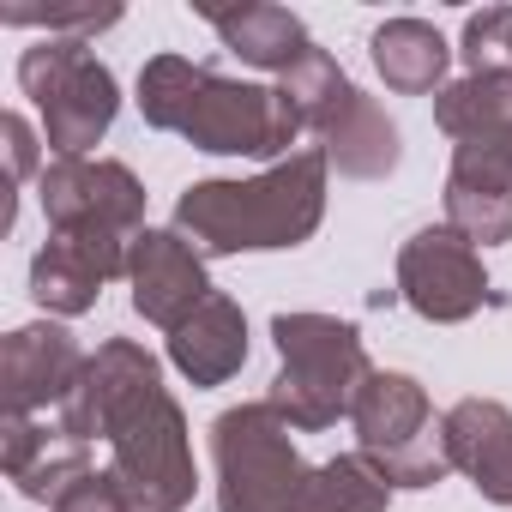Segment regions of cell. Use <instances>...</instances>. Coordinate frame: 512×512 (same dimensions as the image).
<instances>
[{
    "label": "cell",
    "mask_w": 512,
    "mask_h": 512,
    "mask_svg": "<svg viewBox=\"0 0 512 512\" xmlns=\"http://www.w3.org/2000/svg\"><path fill=\"white\" fill-rule=\"evenodd\" d=\"M61 434L73 446L103 440L109 476L127 494V512H187L199 494L193 434L163 386V362L133 338H103L61 404Z\"/></svg>",
    "instance_id": "1"
},
{
    "label": "cell",
    "mask_w": 512,
    "mask_h": 512,
    "mask_svg": "<svg viewBox=\"0 0 512 512\" xmlns=\"http://www.w3.org/2000/svg\"><path fill=\"white\" fill-rule=\"evenodd\" d=\"M139 115L145 127L187 139L193 151L253 157L266 169L296 157L302 151L296 139L308 133L278 85L229 79L211 61H187V55H151L139 67Z\"/></svg>",
    "instance_id": "2"
},
{
    "label": "cell",
    "mask_w": 512,
    "mask_h": 512,
    "mask_svg": "<svg viewBox=\"0 0 512 512\" xmlns=\"http://www.w3.org/2000/svg\"><path fill=\"white\" fill-rule=\"evenodd\" d=\"M326 181L332 163L320 145H302L296 157L247 175V181H193L175 199V229L205 253V260H235V253H284L314 241L326 223Z\"/></svg>",
    "instance_id": "3"
},
{
    "label": "cell",
    "mask_w": 512,
    "mask_h": 512,
    "mask_svg": "<svg viewBox=\"0 0 512 512\" xmlns=\"http://www.w3.org/2000/svg\"><path fill=\"white\" fill-rule=\"evenodd\" d=\"M272 344H278V380L266 392V404L296 428V434H320L332 422H344L362 398V386L374 380L368 344L350 320L338 314H272Z\"/></svg>",
    "instance_id": "4"
},
{
    "label": "cell",
    "mask_w": 512,
    "mask_h": 512,
    "mask_svg": "<svg viewBox=\"0 0 512 512\" xmlns=\"http://www.w3.org/2000/svg\"><path fill=\"white\" fill-rule=\"evenodd\" d=\"M49 235L79 241L91 260L103 266V278H127L133 241L151 229L145 223V181L115 163V157H49L43 181H37Z\"/></svg>",
    "instance_id": "5"
},
{
    "label": "cell",
    "mask_w": 512,
    "mask_h": 512,
    "mask_svg": "<svg viewBox=\"0 0 512 512\" xmlns=\"http://www.w3.org/2000/svg\"><path fill=\"white\" fill-rule=\"evenodd\" d=\"M308 458L296 446V428L260 398V404H229L211 422V488L217 512H296L308 488Z\"/></svg>",
    "instance_id": "6"
},
{
    "label": "cell",
    "mask_w": 512,
    "mask_h": 512,
    "mask_svg": "<svg viewBox=\"0 0 512 512\" xmlns=\"http://www.w3.org/2000/svg\"><path fill=\"white\" fill-rule=\"evenodd\" d=\"M19 91L37 103L55 157H91V145H103V133L121 115L115 73L79 37H37L19 55Z\"/></svg>",
    "instance_id": "7"
},
{
    "label": "cell",
    "mask_w": 512,
    "mask_h": 512,
    "mask_svg": "<svg viewBox=\"0 0 512 512\" xmlns=\"http://www.w3.org/2000/svg\"><path fill=\"white\" fill-rule=\"evenodd\" d=\"M356 452L398 488H434L446 482V446H440V416L428 404V386L404 368H374V380L362 386L356 410Z\"/></svg>",
    "instance_id": "8"
},
{
    "label": "cell",
    "mask_w": 512,
    "mask_h": 512,
    "mask_svg": "<svg viewBox=\"0 0 512 512\" xmlns=\"http://www.w3.org/2000/svg\"><path fill=\"white\" fill-rule=\"evenodd\" d=\"M398 296L428 326H464L488 302V266L458 229L428 223L398 247Z\"/></svg>",
    "instance_id": "9"
},
{
    "label": "cell",
    "mask_w": 512,
    "mask_h": 512,
    "mask_svg": "<svg viewBox=\"0 0 512 512\" xmlns=\"http://www.w3.org/2000/svg\"><path fill=\"white\" fill-rule=\"evenodd\" d=\"M85 350L79 338L61 326V320H31V326H13L7 344H0V404L7 416H37V410H61L67 392L79 386L85 374Z\"/></svg>",
    "instance_id": "10"
},
{
    "label": "cell",
    "mask_w": 512,
    "mask_h": 512,
    "mask_svg": "<svg viewBox=\"0 0 512 512\" xmlns=\"http://www.w3.org/2000/svg\"><path fill=\"white\" fill-rule=\"evenodd\" d=\"M127 290H133V314L145 326L175 332L205 296H211V272H205V253L169 223V229H145L133 241V260H127Z\"/></svg>",
    "instance_id": "11"
},
{
    "label": "cell",
    "mask_w": 512,
    "mask_h": 512,
    "mask_svg": "<svg viewBox=\"0 0 512 512\" xmlns=\"http://www.w3.org/2000/svg\"><path fill=\"white\" fill-rule=\"evenodd\" d=\"M434 127L452 139L458 157H476L512 181V67L452 79L434 97Z\"/></svg>",
    "instance_id": "12"
},
{
    "label": "cell",
    "mask_w": 512,
    "mask_h": 512,
    "mask_svg": "<svg viewBox=\"0 0 512 512\" xmlns=\"http://www.w3.org/2000/svg\"><path fill=\"white\" fill-rule=\"evenodd\" d=\"M446 464L494 506H512V410L500 398H458L440 416Z\"/></svg>",
    "instance_id": "13"
},
{
    "label": "cell",
    "mask_w": 512,
    "mask_h": 512,
    "mask_svg": "<svg viewBox=\"0 0 512 512\" xmlns=\"http://www.w3.org/2000/svg\"><path fill=\"white\" fill-rule=\"evenodd\" d=\"M241 362H247V314H241L235 296L211 290V296L169 332V368H175L187 386L211 392V386H229V380L241 374Z\"/></svg>",
    "instance_id": "14"
},
{
    "label": "cell",
    "mask_w": 512,
    "mask_h": 512,
    "mask_svg": "<svg viewBox=\"0 0 512 512\" xmlns=\"http://www.w3.org/2000/svg\"><path fill=\"white\" fill-rule=\"evenodd\" d=\"M193 13L223 37V49L235 61L260 67V73H278V79L314 49L308 25L290 7H272V0H247V7H193Z\"/></svg>",
    "instance_id": "15"
},
{
    "label": "cell",
    "mask_w": 512,
    "mask_h": 512,
    "mask_svg": "<svg viewBox=\"0 0 512 512\" xmlns=\"http://www.w3.org/2000/svg\"><path fill=\"white\" fill-rule=\"evenodd\" d=\"M320 151L338 175L350 181H386L398 163H404V139H398V121L356 85L344 97V109L320 127Z\"/></svg>",
    "instance_id": "16"
},
{
    "label": "cell",
    "mask_w": 512,
    "mask_h": 512,
    "mask_svg": "<svg viewBox=\"0 0 512 512\" xmlns=\"http://www.w3.org/2000/svg\"><path fill=\"white\" fill-rule=\"evenodd\" d=\"M368 61L374 73L386 79V91L398 97H440L452 79V43L428 25V19H386L374 37H368Z\"/></svg>",
    "instance_id": "17"
},
{
    "label": "cell",
    "mask_w": 512,
    "mask_h": 512,
    "mask_svg": "<svg viewBox=\"0 0 512 512\" xmlns=\"http://www.w3.org/2000/svg\"><path fill=\"white\" fill-rule=\"evenodd\" d=\"M440 199H446V229H458L476 253L512 241V181L494 175L488 163L452 151V169H446V193Z\"/></svg>",
    "instance_id": "18"
},
{
    "label": "cell",
    "mask_w": 512,
    "mask_h": 512,
    "mask_svg": "<svg viewBox=\"0 0 512 512\" xmlns=\"http://www.w3.org/2000/svg\"><path fill=\"white\" fill-rule=\"evenodd\" d=\"M103 284H109L103 266L91 260L79 241H67V235H49V241L37 247V260H31V302H37L49 320H79V314H91L97 296H103Z\"/></svg>",
    "instance_id": "19"
},
{
    "label": "cell",
    "mask_w": 512,
    "mask_h": 512,
    "mask_svg": "<svg viewBox=\"0 0 512 512\" xmlns=\"http://www.w3.org/2000/svg\"><path fill=\"white\" fill-rule=\"evenodd\" d=\"M386 506H392V482L362 452H338V458L314 464L308 488L296 500V512H386Z\"/></svg>",
    "instance_id": "20"
},
{
    "label": "cell",
    "mask_w": 512,
    "mask_h": 512,
    "mask_svg": "<svg viewBox=\"0 0 512 512\" xmlns=\"http://www.w3.org/2000/svg\"><path fill=\"white\" fill-rule=\"evenodd\" d=\"M7 31H43V37H79L91 43L97 31L121 25V0H7L0 7Z\"/></svg>",
    "instance_id": "21"
},
{
    "label": "cell",
    "mask_w": 512,
    "mask_h": 512,
    "mask_svg": "<svg viewBox=\"0 0 512 512\" xmlns=\"http://www.w3.org/2000/svg\"><path fill=\"white\" fill-rule=\"evenodd\" d=\"M278 91L290 97V109L302 115V127H308V133H320V127L344 109V97H350L356 85H350V73H344L320 43H314V49H308L284 79H278Z\"/></svg>",
    "instance_id": "22"
},
{
    "label": "cell",
    "mask_w": 512,
    "mask_h": 512,
    "mask_svg": "<svg viewBox=\"0 0 512 512\" xmlns=\"http://www.w3.org/2000/svg\"><path fill=\"white\" fill-rule=\"evenodd\" d=\"M458 55L470 73H488V67H512V7H482L464 19V37H458Z\"/></svg>",
    "instance_id": "23"
},
{
    "label": "cell",
    "mask_w": 512,
    "mask_h": 512,
    "mask_svg": "<svg viewBox=\"0 0 512 512\" xmlns=\"http://www.w3.org/2000/svg\"><path fill=\"white\" fill-rule=\"evenodd\" d=\"M49 512H127V494H121V482L109 476V470H85V476H73L61 494H55V506Z\"/></svg>",
    "instance_id": "24"
},
{
    "label": "cell",
    "mask_w": 512,
    "mask_h": 512,
    "mask_svg": "<svg viewBox=\"0 0 512 512\" xmlns=\"http://www.w3.org/2000/svg\"><path fill=\"white\" fill-rule=\"evenodd\" d=\"M0 139H7V169H13V187L43 181V169H49V163H43V145H49V139H43V133H37L19 109H13V115H0Z\"/></svg>",
    "instance_id": "25"
}]
</instances>
